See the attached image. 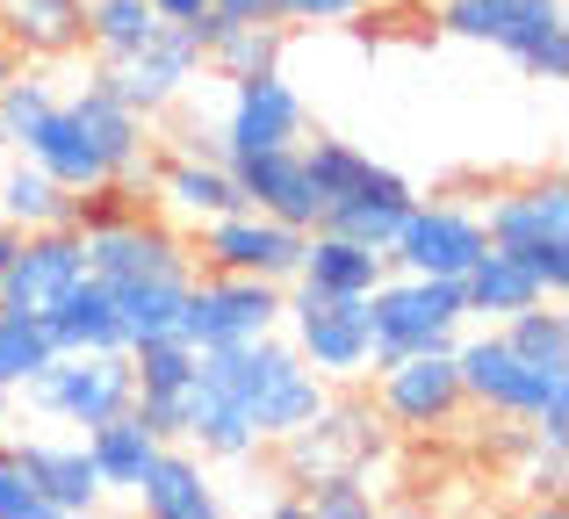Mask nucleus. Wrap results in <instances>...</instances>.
I'll list each match as a JSON object with an SVG mask.
<instances>
[{
  "label": "nucleus",
  "instance_id": "obj_1",
  "mask_svg": "<svg viewBox=\"0 0 569 519\" xmlns=\"http://www.w3.org/2000/svg\"><path fill=\"white\" fill-rule=\"evenodd\" d=\"M194 376H202L209 390H223L238 411H246V426L260 433V448H274L281 433H296V426H303L310 411L325 405V390H332V382L310 376L303 353H296L289 339H274V332L238 339V347H202Z\"/></svg>",
  "mask_w": 569,
  "mask_h": 519
},
{
  "label": "nucleus",
  "instance_id": "obj_2",
  "mask_svg": "<svg viewBox=\"0 0 569 519\" xmlns=\"http://www.w3.org/2000/svg\"><path fill=\"white\" fill-rule=\"evenodd\" d=\"M455 368L461 390H469V411L527 419L541 440H569V368H533L498 325L476 339H455Z\"/></svg>",
  "mask_w": 569,
  "mask_h": 519
},
{
  "label": "nucleus",
  "instance_id": "obj_3",
  "mask_svg": "<svg viewBox=\"0 0 569 519\" xmlns=\"http://www.w3.org/2000/svg\"><path fill=\"white\" fill-rule=\"evenodd\" d=\"M461 325H469V310H461V281L389 267L376 289H368V332H376V361H368V376L389 368V361H403V353H455Z\"/></svg>",
  "mask_w": 569,
  "mask_h": 519
},
{
  "label": "nucleus",
  "instance_id": "obj_4",
  "mask_svg": "<svg viewBox=\"0 0 569 519\" xmlns=\"http://www.w3.org/2000/svg\"><path fill=\"white\" fill-rule=\"evenodd\" d=\"M440 29L461 43H498L533 80H569L562 0H440Z\"/></svg>",
  "mask_w": 569,
  "mask_h": 519
},
{
  "label": "nucleus",
  "instance_id": "obj_5",
  "mask_svg": "<svg viewBox=\"0 0 569 519\" xmlns=\"http://www.w3.org/2000/svg\"><path fill=\"white\" fill-rule=\"evenodd\" d=\"M397 448V433H389V419L376 411V397H332L325 390V405L310 411L296 433L274 440L281 469H289L296 483L325 477V469H353V477H376V462Z\"/></svg>",
  "mask_w": 569,
  "mask_h": 519
},
{
  "label": "nucleus",
  "instance_id": "obj_6",
  "mask_svg": "<svg viewBox=\"0 0 569 519\" xmlns=\"http://www.w3.org/2000/svg\"><path fill=\"white\" fill-rule=\"evenodd\" d=\"M281 325H289V347L303 353V368L318 382H332V390L368 382V361H376L368 296H310V289H289Z\"/></svg>",
  "mask_w": 569,
  "mask_h": 519
},
{
  "label": "nucleus",
  "instance_id": "obj_7",
  "mask_svg": "<svg viewBox=\"0 0 569 519\" xmlns=\"http://www.w3.org/2000/svg\"><path fill=\"white\" fill-rule=\"evenodd\" d=\"M29 411L51 426H101L116 411H130L138 397V376H130V347H109V353H51L37 376L22 382Z\"/></svg>",
  "mask_w": 569,
  "mask_h": 519
},
{
  "label": "nucleus",
  "instance_id": "obj_8",
  "mask_svg": "<svg viewBox=\"0 0 569 519\" xmlns=\"http://www.w3.org/2000/svg\"><path fill=\"white\" fill-rule=\"evenodd\" d=\"M80 239H87V275L109 281V289H116V281H188L194 275L188 231L167 224L152 202H130L123 217L80 231Z\"/></svg>",
  "mask_w": 569,
  "mask_h": 519
},
{
  "label": "nucleus",
  "instance_id": "obj_9",
  "mask_svg": "<svg viewBox=\"0 0 569 519\" xmlns=\"http://www.w3.org/2000/svg\"><path fill=\"white\" fill-rule=\"evenodd\" d=\"M281 303H289V281L194 267L188 310H181V339H188V347H238V339L281 332Z\"/></svg>",
  "mask_w": 569,
  "mask_h": 519
},
{
  "label": "nucleus",
  "instance_id": "obj_10",
  "mask_svg": "<svg viewBox=\"0 0 569 519\" xmlns=\"http://www.w3.org/2000/svg\"><path fill=\"white\" fill-rule=\"evenodd\" d=\"M303 239H310V231L281 224V217L252 210V202H238V210H223V217H209V224H194V231H188L194 267H223V275H260V281H296Z\"/></svg>",
  "mask_w": 569,
  "mask_h": 519
},
{
  "label": "nucleus",
  "instance_id": "obj_11",
  "mask_svg": "<svg viewBox=\"0 0 569 519\" xmlns=\"http://www.w3.org/2000/svg\"><path fill=\"white\" fill-rule=\"evenodd\" d=\"M376 411L389 419L397 440L447 433V426L469 411V390H461L455 353H403V361L376 368Z\"/></svg>",
  "mask_w": 569,
  "mask_h": 519
},
{
  "label": "nucleus",
  "instance_id": "obj_12",
  "mask_svg": "<svg viewBox=\"0 0 569 519\" xmlns=\"http://www.w3.org/2000/svg\"><path fill=\"white\" fill-rule=\"evenodd\" d=\"M483 246H490V231H483V210H476V202H447V196L426 202V196H411L397 239H389V267H403V275H447V281H461Z\"/></svg>",
  "mask_w": 569,
  "mask_h": 519
},
{
  "label": "nucleus",
  "instance_id": "obj_13",
  "mask_svg": "<svg viewBox=\"0 0 569 519\" xmlns=\"http://www.w3.org/2000/svg\"><path fill=\"white\" fill-rule=\"evenodd\" d=\"M58 101H66V109L80 116V130L101 144V159H109V181H116V188H130V196L144 202V188H152V159H159V144H152V123H144V116H138V109H130V101L109 87V72L94 66L87 80H72Z\"/></svg>",
  "mask_w": 569,
  "mask_h": 519
},
{
  "label": "nucleus",
  "instance_id": "obj_14",
  "mask_svg": "<svg viewBox=\"0 0 569 519\" xmlns=\"http://www.w3.org/2000/svg\"><path fill=\"white\" fill-rule=\"evenodd\" d=\"M101 72H109V87L144 123H159L167 109H181L194 87H202V43L188 37V22H159L152 43H138L130 58H116V66H101Z\"/></svg>",
  "mask_w": 569,
  "mask_h": 519
},
{
  "label": "nucleus",
  "instance_id": "obj_15",
  "mask_svg": "<svg viewBox=\"0 0 569 519\" xmlns=\"http://www.w3.org/2000/svg\"><path fill=\"white\" fill-rule=\"evenodd\" d=\"M80 275H87V239H80V224L22 231V239H14V253H8V275H0V303L43 318V310H51Z\"/></svg>",
  "mask_w": 569,
  "mask_h": 519
},
{
  "label": "nucleus",
  "instance_id": "obj_16",
  "mask_svg": "<svg viewBox=\"0 0 569 519\" xmlns=\"http://www.w3.org/2000/svg\"><path fill=\"white\" fill-rule=\"evenodd\" d=\"M223 152H267V144H303L310 109L281 72L260 80H231V109H223Z\"/></svg>",
  "mask_w": 569,
  "mask_h": 519
},
{
  "label": "nucleus",
  "instance_id": "obj_17",
  "mask_svg": "<svg viewBox=\"0 0 569 519\" xmlns=\"http://www.w3.org/2000/svg\"><path fill=\"white\" fill-rule=\"evenodd\" d=\"M144 202H152L167 224H209V217L238 210V181L223 159H194V152H159L152 159V188H144Z\"/></svg>",
  "mask_w": 569,
  "mask_h": 519
},
{
  "label": "nucleus",
  "instance_id": "obj_18",
  "mask_svg": "<svg viewBox=\"0 0 569 519\" xmlns=\"http://www.w3.org/2000/svg\"><path fill=\"white\" fill-rule=\"evenodd\" d=\"M223 167H231V181H238V202H252V210L281 217V224H296V231L318 224V188H310V173H303V144L231 152Z\"/></svg>",
  "mask_w": 569,
  "mask_h": 519
},
{
  "label": "nucleus",
  "instance_id": "obj_19",
  "mask_svg": "<svg viewBox=\"0 0 569 519\" xmlns=\"http://www.w3.org/2000/svg\"><path fill=\"white\" fill-rule=\"evenodd\" d=\"M8 455L22 462V477L37 483V498H43L51 519H87V512H101V498H109L80 440H8Z\"/></svg>",
  "mask_w": 569,
  "mask_h": 519
},
{
  "label": "nucleus",
  "instance_id": "obj_20",
  "mask_svg": "<svg viewBox=\"0 0 569 519\" xmlns=\"http://www.w3.org/2000/svg\"><path fill=\"white\" fill-rule=\"evenodd\" d=\"M14 152H22L29 167H43L58 188H72V196H87V188L109 181V159H101V144L80 130V116H72L66 101H51V109H43L37 123L14 138Z\"/></svg>",
  "mask_w": 569,
  "mask_h": 519
},
{
  "label": "nucleus",
  "instance_id": "obj_21",
  "mask_svg": "<svg viewBox=\"0 0 569 519\" xmlns=\"http://www.w3.org/2000/svg\"><path fill=\"white\" fill-rule=\"evenodd\" d=\"M483 231L490 246H519V239H569V181L562 173H533L512 181L483 202Z\"/></svg>",
  "mask_w": 569,
  "mask_h": 519
},
{
  "label": "nucleus",
  "instance_id": "obj_22",
  "mask_svg": "<svg viewBox=\"0 0 569 519\" xmlns=\"http://www.w3.org/2000/svg\"><path fill=\"white\" fill-rule=\"evenodd\" d=\"M382 275H389V253H382V246H361V239H347V231L310 224L303 260H296V281H289V289H310V296H368Z\"/></svg>",
  "mask_w": 569,
  "mask_h": 519
},
{
  "label": "nucleus",
  "instance_id": "obj_23",
  "mask_svg": "<svg viewBox=\"0 0 569 519\" xmlns=\"http://www.w3.org/2000/svg\"><path fill=\"white\" fill-rule=\"evenodd\" d=\"M411 196H418V188L403 181L397 167H368L361 188H347L339 202H325L318 224H325V231H347V239L382 246V253H389V239H397V224H403V210H411Z\"/></svg>",
  "mask_w": 569,
  "mask_h": 519
},
{
  "label": "nucleus",
  "instance_id": "obj_24",
  "mask_svg": "<svg viewBox=\"0 0 569 519\" xmlns=\"http://www.w3.org/2000/svg\"><path fill=\"white\" fill-rule=\"evenodd\" d=\"M130 498H138L152 519H217V512H223L217 483H209L202 455H194L188 440H167V448L152 455V469H144V483H138Z\"/></svg>",
  "mask_w": 569,
  "mask_h": 519
},
{
  "label": "nucleus",
  "instance_id": "obj_25",
  "mask_svg": "<svg viewBox=\"0 0 569 519\" xmlns=\"http://www.w3.org/2000/svg\"><path fill=\"white\" fill-rule=\"evenodd\" d=\"M43 339H51V353H109V347H130L123 318H116L109 281H94V275L72 281V289L43 310Z\"/></svg>",
  "mask_w": 569,
  "mask_h": 519
},
{
  "label": "nucleus",
  "instance_id": "obj_26",
  "mask_svg": "<svg viewBox=\"0 0 569 519\" xmlns=\"http://www.w3.org/2000/svg\"><path fill=\"white\" fill-rule=\"evenodd\" d=\"M0 37L29 58V66H66L80 58V0H0Z\"/></svg>",
  "mask_w": 569,
  "mask_h": 519
},
{
  "label": "nucleus",
  "instance_id": "obj_27",
  "mask_svg": "<svg viewBox=\"0 0 569 519\" xmlns=\"http://www.w3.org/2000/svg\"><path fill=\"white\" fill-rule=\"evenodd\" d=\"M80 448H87V462H94V477H101V491H138L144 483V469H152V455L167 448V440L152 433V426L138 419V411H116V419H101V426H87L80 433Z\"/></svg>",
  "mask_w": 569,
  "mask_h": 519
},
{
  "label": "nucleus",
  "instance_id": "obj_28",
  "mask_svg": "<svg viewBox=\"0 0 569 519\" xmlns=\"http://www.w3.org/2000/svg\"><path fill=\"white\" fill-rule=\"evenodd\" d=\"M181 440L202 455V462H246V455H260V433L246 426V411H238L223 390H209L202 376H194V390H188Z\"/></svg>",
  "mask_w": 569,
  "mask_h": 519
},
{
  "label": "nucleus",
  "instance_id": "obj_29",
  "mask_svg": "<svg viewBox=\"0 0 569 519\" xmlns=\"http://www.w3.org/2000/svg\"><path fill=\"white\" fill-rule=\"evenodd\" d=\"M533 296H541V289H533V275L505 253V246H483L476 267L461 275V310H469V318H483V325H505L512 310H527Z\"/></svg>",
  "mask_w": 569,
  "mask_h": 519
},
{
  "label": "nucleus",
  "instance_id": "obj_30",
  "mask_svg": "<svg viewBox=\"0 0 569 519\" xmlns=\"http://www.w3.org/2000/svg\"><path fill=\"white\" fill-rule=\"evenodd\" d=\"M281 51H289V29L281 22H223L202 43V72H217V80H260V72H281Z\"/></svg>",
  "mask_w": 569,
  "mask_h": 519
},
{
  "label": "nucleus",
  "instance_id": "obj_31",
  "mask_svg": "<svg viewBox=\"0 0 569 519\" xmlns=\"http://www.w3.org/2000/svg\"><path fill=\"white\" fill-rule=\"evenodd\" d=\"M72 210H80V196L72 188H58L43 167H29V159H14L8 173H0V224L14 231H51V224H72Z\"/></svg>",
  "mask_w": 569,
  "mask_h": 519
},
{
  "label": "nucleus",
  "instance_id": "obj_32",
  "mask_svg": "<svg viewBox=\"0 0 569 519\" xmlns=\"http://www.w3.org/2000/svg\"><path fill=\"white\" fill-rule=\"evenodd\" d=\"M80 51L94 58V66H116V58H130L138 43H152L159 14L152 0H80Z\"/></svg>",
  "mask_w": 569,
  "mask_h": 519
},
{
  "label": "nucleus",
  "instance_id": "obj_33",
  "mask_svg": "<svg viewBox=\"0 0 569 519\" xmlns=\"http://www.w3.org/2000/svg\"><path fill=\"white\" fill-rule=\"evenodd\" d=\"M569 440H541L527 419H512V433H498V455L512 462V483L527 498H548V506H562V491H569Z\"/></svg>",
  "mask_w": 569,
  "mask_h": 519
},
{
  "label": "nucleus",
  "instance_id": "obj_34",
  "mask_svg": "<svg viewBox=\"0 0 569 519\" xmlns=\"http://www.w3.org/2000/svg\"><path fill=\"white\" fill-rule=\"evenodd\" d=\"M194 281V275H188ZM188 281H116V318H123V339H167L181 332V310H188Z\"/></svg>",
  "mask_w": 569,
  "mask_h": 519
},
{
  "label": "nucleus",
  "instance_id": "obj_35",
  "mask_svg": "<svg viewBox=\"0 0 569 519\" xmlns=\"http://www.w3.org/2000/svg\"><path fill=\"white\" fill-rule=\"evenodd\" d=\"M498 332L512 339V347L527 353L533 368H569V318H562V296H533V303L512 310Z\"/></svg>",
  "mask_w": 569,
  "mask_h": 519
},
{
  "label": "nucleus",
  "instance_id": "obj_36",
  "mask_svg": "<svg viewBox=\"0 0 569 519\" xmlns=\"http://www.w3.org/2000/svg\"><path fill=\"white\" fill-rule=\"evenodd\" d=\"M368 167H376V159H368L353 138H325V130H318V138H303V173H310V188H318V210H325V202H339L347 188H361Z\"/></svg>",
  "mask_w": 569,
  "mask_h": 519
},
{
  "label": "nucleus",
  "instance_id": "obj_37",
  "mask_svg": "<svg viewBox=\"0 0 569 519\" xmlns=\"http://www.w3.org/2000/svg\"><path fill=\"white\" fill-rule=\"evenodd\" d=\"M51 361V339H43V318L0 303V390H22L37 368Z\"/></svg>",
  "mask_w": 569,
  "mask_h": 519
},
{
  "label": "nucleus",
  "instance_id": "obj_38",
  "mask_svg": "<svg viewBox=\"0 0 569 519\" xmlns=\"http://www.w3.org/2000/svg\"><path fill=\"white\" fill-rule=\"evenodd\" d=\"M296 498H303L310 519H368L376 512V483L353 477V469H325V477H310Z\"/></svg>",
  "mask_w": 569,
  "mask_h": 519
},
{
  "label": "nucleus",
  "instance_id": "obj_39",
  "mask_svg": "<svg viewBox=\"0 0 569 519\" xmlns=\"http://www.w3.org/2000/svg\"><path fill=\"white\" fill-rule=\"evenodd\" d=\"M58 101V80H51V66H22L8 87H0V130H8V144L22 138L29 123H37L43 109Z\"/></svg>",
  "mask_w": 569,
  "mask_h": 519
},
{
  "label": "nucleus",
  "instance_id": "obj_40",
  "mask_svg": "<svg viewBox=\"0 0 569 519\" xmlns=\"http://www.w3.org/2000/svg\"><path fill=\"white\" fill-rule=\"evenodd\" d=\"M376 8L382 0H274V22L281 29H347Z\"/></svg>",
  "mask_w": 569,
  "mask_h": 519
},
{
  "label": "nucleus",
  "instance_id": "obj_41",
  "mask_svg": "<svg viewBox=\"0 0 569 519\" xmlns=\"http://www.w3.org/2000/svg\"><path fill=\"white\" fill-rule=\"evenodd\" d=\"M505 253L527 267L541 296H569V239H519V246H505Z\"/></svg>",
  "mask_w": 569,
  "mask_h": 519
},
{
  "label": "nucleus",
  "instance_id": "obj_42",
  "mask_svg": "<svg viewBox=\"0 0 569 519\" xmlns=\"http://www.w3.org/2000/svg\"><path fill=\"white\" fill-rule=\"evenodd\" d=\"M0 519H51L37 498V483L22 477V462H14L8 448H0Z\"/></svg>",
  "mask_w": 569,
  "mask_h": 519
},
{
  "label": "nucleus",
  "instance_id": "obj_43",
  "mask_svg": "<svg viewBox=\"0 0 569 519\" xmlns=\"http://www.w3.org/2000/svg\"><path fill=\"white\" fill-rule=\"evenodd\" d=\"M173 152H194V159H231V152H223V130H209V123H188Z\"/></svg>",
  "mask_w": 569,
  "mask_h": 519
},
{
  "label": "nucleus",
  "instance_id": "obj_44",
  "mask_svg": "<svg viewBox=\"0 0 569 519\" xmlns=\"http://www.w3.org/2000/svg\"><path fill=\"white\" fill-rule=\"evenodd\" d=\"M223 22H274V0H209Z\"/></svg>",
  "mask_w": 569,
  "mask_h": 519
},
{
  "label": "nucleus",
  "instance_id": "obj_45",
  "mask_svg": "<svg viewBox=\"0 0 569 519\" xmlns=\"http://www.w3.org/2000/svg\"><path fill=\"white\" fill-rule=\"evenodd\" d=\"M202 8H209V0H152V14H159V22H194Z\"/></svg>",
  "mask_w": 569,
  "mask_h": 519
},
{
  "label": "nucleus",
  "instance_id": "obj_46",
  "mask_svg": "<svg viewBox=\"0 0 569 519\" xmlns=\"http://www.w3.org/2000/svg\"><path fill=\"white\" fill-rule=\"evenodd\" d=\"M22 66H29V58H22V51H14V43H8V37H0V87H8V80H14V72H22Z\"/></svg>",
  "mask_w": 569,
  "mask_h": 519
},
{
  "label": "nucleus",
  "instance_id": "obj_47",
  "mask_svg": "<svg viewBox=\"0 0 569 519\" xmlns=\"http://www.w3.org/2000/svg\"><path fill=\"white\" fill-rule=\"evenodd\" d=\"M14 239H22V231H14V224H0V275H8V253H14Z\"/></svg>",
  "mask_w": 569,
  "mask_h": 519
},
{
  "label": "nucleus",
  "instance_id": "obj_48",
  "mask_svg": "<svg viewBox=\"0 0 569 519\" xmlns=\"http://www.w3.org/2000/svg\"><path fill=\"white\" fill-rule=\"evenodd\" d=\"M0 152H8V130H0Z\"/></svg>",
  "mask_w": 569,
  "mask_h": 519
}]
</instances>
